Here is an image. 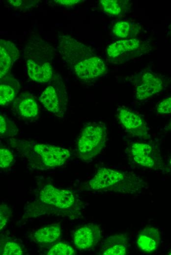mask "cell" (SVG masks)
<instances>
[{
  "mask_svg": "<svg viewBox=\"0 0 171 255\" xmlns=\"http://www.w3.org/2000/svg\"><path fill=\"white\" fill-rule=\"evenodd\" d=\"M88 186L92 190L107 189L133 194L142 191L146 187V183L133 173L103 167L89 181Z\"/></svg>",
  "mask_w": 171,
  "mask_h": 255,
  "instance_id": "cell-1",
  "label": "cell"
},
{
  "mask_svg": "<svg viewBox=\"0 0 171 255\" xmlns=\"http://www.w3.org/2000/svg\"><path fill=\"white\" fill-rule=\"evenodd\" d=\"M24 53L28 76L32 80L46 83L52 79L53 54L48 44L35 38L28 43Z\"/></svg>",
  "mask_w": 171,
  "mask_h": 255,
  "instance_id": "cell-2",
  "label": "cell"
},
{
  "mask_svg": "<svg viewBox=\"0 0 171 255\" xmlns=\"http://www.w3.org/2000/svg\"><path fill=\"white\" fill-rule=\"evenodd\" d=\"M107 135V129L104 124L92 122L86 125L77 142V151L81 159L89 162L96 156L105 147Z\"/></svg>",
  "mask_w": 171,
  "mask_h": 255,
  "instance_id": "cell-3",
  "label": "cell"
},
{
  "mask_svg": "<svg viewBox=\"0 0 171 255\" xmlns=\"http://www.w3.org/2000/svg\"><path fill=\"white\" fill-rule=\"evenodd\" d=\"M39 101L49 111L59 117H63L66 110L67 95L62 81L53 80L42 92Z\"/></svg>",
  "mask_w": 171,
  "mask_h": 255,
  "instance_id": "cell-4",
  "label": "cell"
},
{
  "mask_svg": "<svg viewBox=\"0 0 171 255\" xmlns=\"http://www.w3.org/2000/svg\"><path fill=\"white\" fill-rule=\"evenodd\" d=\"M129 155L138 165L154 170L164 167L160 152L154 144L144 142H135L130 147Z\"/></svg>",
  "mask_w": 171,
  "mask_h": 255,
  "instance_id": "cell-5",
  "label": "cell"
},
{
  "mask_svg": "<svg viewBox=\"0 0 171 255\" xmlns=\"http://www.w3.org/2000/svg\"><path fill=\"white\" fill-rule=\"evenodd\" d=\"M145 48L144 42L134 38L111 43L108 47L106 52L111 62L121 63L143 53Z\"/></svg>",
  "mask_w": 171,
  "mask_h": 255,
  "instance_id": "cell-6",
  "label": "cell"
},
{
  "mask_svg": "<svg viewBox=\"0 0 171 255\" xmlns=\"http://www.w3.org/2000/svg\"><path fill=\"white\" fill-rule=\"evenodd\" d=\"M117 117L123 128L134 136L143 139L150 138L146 123L137 113L121 107L117 109Z\"/></svg>",
  "mask_w": 171,
  "mask_h": 255,
  "instance_id": "cell-7",
  "label": "cell"
},
{
  "mask_svg": "<svg viewBox=\"0 0 171 255\" xmlns=\"http://www.w3.org/2000/svg\"><path fill=\"white\" fill-rule=\"evenodd\" d=\"M33 150L41 163L48 168L62 165L70 156L68 150L49 144H36Z\"/></svg>",
  "mask_w": 171,
  "mask_h": 255,
  "instance_id": "cell-8",
  "label": "cell"
},
{
  "mask_svg": "<svg viewBox=\"0 0 171 255\" xmlns=\"http://www.w3.org/2000/svg\"><path fill=\"white\" fill-rule=\"evenodd\" d=\"M164 85L160 76L154 73L146 72L141 75L135 83V95L139 100L149 98L160 93Z\"/></svg>",
  "mask_w": 171,
  "mask_h": 255,
  "instance_id": "cell-9",
  "label": "cell"
},
{
  "mask_svg": "<svg viewBox=\"0 0 171 255\" xmlns=\"http://www.w3.org/2000/svg\"><path fill=\"white\" fill-rule=\"evenodd\" d=\"M100 238V228L95 224H88L80 227L73 235L75 245L82 251L93 248L99 242Z\"/></svg>",
  "mask_w": 171,
  "mask_h": 255,
  "instance_id": "cell-10",
  "label": "cell"
},
{
  "mask_svg": "<svg viewBox=\"0 0 171 255\" xmlns=\"http://www.w3.org/2000/svg\"><path fill=\"white\" fill-rule=\"evenodd\" d=\"M40 199L44 203L61 208L70 207L75 201L72 192L58 189L51 185L43 188L40 193Z\"/></svg>",
  "mask_w": 171,
  "mask_h": 255,
  "instance_id": "cell-11",
  "label": "cell"
},
{
  "mask_svg": "<svg viewBox=\"0 0 171 255\" xmlns=\"http://www.w3.org/2000/svg\"><path fill=\"white\" fill-rule=\"evenodd\" d=\"M19 57L16 45L9 41L0 39V76L7 75L14 63Z\"/></svg>",
  "mask_w": 171,
  "mask_h": 255,
  "instance_id": "cell-12",
  "label": "cell"
},
{
  "mask_svg": "<svg viewBox=\"0 0 171 255\" xmlns=\"http://www.w3.org/2000/svg\"><path fill=\"white\" fill-rule=\"evenodd\" d=\"M160 240L158 229L153 226H146L139 233L137 244L142 252L152 253L158 249Z\"/></svg>",
  "mask_w": 171,
  "mask_h": 255,
  "instance_id": "cell-13",
  "label": "cell"
},
{
  "mask_svg": "<svg viewBox=\"0 0 171 255\" xmlns=\"http://www.w3.org/2000/svg\"><path fill=\"white\" fill-rule=\"evenodd\" d=\"M128 241L127 236L124 234H115L108 237L102 244L103 255H126Z\"/></svg>",
  "mask_w": 171,
  "mask_h": 255,
  "instance_id": "cell-14",
  "label": "cell"
},
{
  "mask_svg": "<svg viewBox=\"0 0 171 255\" xmlns=\"http://www.w3.org/2000/svg\"><path fill=\"white\" fill-rule=\"evenodd\" d=\"M16 108L22 116L26 118H33L39 113L38 105L35 99L28 96H23L16 103Z\"/></svg>",
  "mask_w": 171,
  "mask_h": 255,
  "instance_id": "cell-15",
  "label": "cell"
},
{
  "mask_svg": "<svg viewBox=\"0 0 171 255\" xmlns=\"http://www.w3.org/2000/svg\"><path fill=\"white\" fill-rule=\"evenodd\" d=\"M60 234V228L57 224L43 227L34 233L35 241L41 243H50L57 240Z\"/></svg>",
  "mask_w": 171,
  "mask_h": 255,
  "instance_id": "cell-16",
  "label": "cell"
},
{
  "mask_svg": "<svg viewBox=\"0 0 171 255\" xmlns=\"http://www.w3.org/2000/svg\"><path fill=\"white\" fill-rule=\"evenodd\" d=\"M2 78L5 81L0 82V104L1 106L6 105L14 99L16 95L15 88H17L15 85H14L15 84L14 81L12 82L11 80H9V82H6L4 78Z\"/></svg>",
  "mask_w": 171,
  "mask_h": 255,
  "instance_id": "cell-17",
  "label": "cell"
},
{
  "mask_svg": "<svg viewBox=\"0 0 171 255\" xmlns=\"http://www.w3.org/2000/svg\"><path fill=\"white\" fill-rule=\"evenodd\" d=\"M100 4L103 10L108 14L113 16H119L124 10V2L116 0H101Z\"/></svg>",
  "mask_w": 171,
  "mask_h": 255,
  "instance_id": "cell-18",
  "label": "cell"
},
{
  "mask_svg": "<svg viewBox=\"0 0 171 255\" xmlns=\"http://www.w3.org/2000/svg\"><path fill=\"white\" fill-rule=\"evenodd\" d=\"M131 26L130 24L125 21L116 22L113 26V32L117 37L126 38L130 34Z\"/></svg>",
  "mask_w": 171,
  "mask_h": 255,
  "instance_id": "cell-19",
  "label": "cell"
},
{
  "mask_svg": "<svg viewBox=\"0 0 171 255\" xmlns=\"http://www.w3.org/2000/svg\"><path fill=\"white\" fill-rule=\"evenodd\" d=\"M75 252L68 244L58 243L54 245L47 253L48 255H74Z\"/></svg>",
  "mask_w": 171,
  "mask_h": 255,
  "instance_id": "cell-20",
  "label": "cell"
},
{
  "mask_svg": "<svg viewBox=\"0 0 171 255\" xmlns=\"http://www.w3.org/2000/svg\"><path fill=\"white\" fill-rule=\"evenodd\" d=\"M16 127L13 123H11L8 119L3 116H0V135L9 136L15 134Z\"/></svg>",
  "mask_w": 171,
  "mask_h": 255,
  "instance_id": "cell-21",
  "label": "cell"
},
{
  "mask_svg": "<svg viewBox=\"0 0 171 255\" xmlns=\"http://www.w3.org/2000/svg\"><path fill=\"white\" fill-rule=\"evenodd\" d=\"M13 159V155L9 150L6 148L0 150V167L5 168L8 167Z\"/></svg>",
  "mask_w": 171,
  "mask_h": 255,
  "instance_id": "cell-22",
  "label": "cell"
},
{
  "mask_svg": "<svg viewBox=\"0 0 171 255\" xmlns=\"http://www.w3.org/2000/svg\"><path fill=\"white\" fill-rule=\"evenodd\" d=\"M3 255H21L23 252L20 246L16 243L8 242L4 247L2 253Z\"/></svg>",
  "mask_w": 171,
  "mask_h": 255,
  "instance_id": "cell-23",
  "label": "cell"
},
{
  "mask_svg": "<svg viewBox=\"0 0 171 255\" xmlns=\"http://www.w3.org/2000/svg\"><path fill=\"white\" fill-rule=\"evenodd\" d=\"M157 112L160 115L171 114V96L160 102L157 106Z\"/></svg>",
  "mask_w": 171,
  "mask_h": 255,
  "instance_id": "cell-24",
  "label": "cell"
},
{
  "mask_svg": "<svg viewBox=\"0 0 171 255\" xmlns=\"http://www.w3.org/2000/svg\"><path fill=\"white\" fill-rule=\"evenodd\" d=\"M0 228L1 230L6 224L10 216V210L5 205L0 206Z\"/></svg>",
  "mask_w": 171,
  "mask_h": 255,
  "instance_id": "cell-25",
  "label": "cell"
},
{
  "mask_svg": "<svg viewBox=\"0 0 171 255\" xmlns=\"http://www.w3.org/2000/svg\"><path fill=\"white\" fill-rule=\"evenodd\" d=\"M55 2L57 4L65 6L74 5L81 1L80 0H54Z\"/></svg>",
  "mask_w": 171,
  "mask_h": 255,
  "instance_id": "cell-26",
  "label": "cell"
},
{
  "mask_svg": "<svg viewBox=\"0 0 171 255\" xmlns=\"http://www.w3.org/2000/svg\"><path fill=\"white\" fill-rule=\"evenodd\" d=\"M8 1H9V3H10L11 4H12V5L15 6H19L21 5V4L22 3V1L20 0H8Z\"/></svg>",
  "mask_w": 171,
  "mask_h": 255,
  "instance_id": "cell-27",
  "label": "cell"
},
{
  "mask_svg": "<svg viewBox=\"0 0 171 255\" xmlns=\"http://www.w3.org/2000/svg\"><path fill=\"white\" fill-rule=\"evenodd\" d=\"M169 164H170V167L171 168V157L169 159Z\"/></svg>",
  "mask_w": 171,
  "mask_h": 255,
  "instance_id": "cell-28",
  "label": "cell"
},
{
  "mask_svg": "<svg viewBox=\"0 0 171 255\" xmlns=\"http://www.w3.org/2000/svg\"><path fill=\"white\" fill-rule=\"evenodd\" d=\"M169 128L171 130V122L170 123V124L169 125Z\"/></svg>",
  "mask_w": 171,
  "mask_h": 255,
  "instance_id": "cell-29",
  "label": "cell"
},
{
  "mask_svg": "<svg viewBox=\"0 0 171 255\" xmlns=\"http://www.w3.org/2000/svg\"><path fill=\"white\" fill-rule=\"evenodd\" d=\"M170 34H171V25L170 26Z\"/></svg>",
  "mask_w": 171,
  "mask_h": 255,
  "instance_id": "cell-30",
  "label": "cell"
},
{
  "mask_svg": "<svg viewBox=\"0 0 171 255\" xmlns=\"http://www.w3.org/2000/svg\"><path fill=\"white\" fill-rule=\"evenodd\" d=\"M168 254L171 255V250L168 252Z\"/></svg>",
  "mask_w": 171,
  "mask_h": 255,
  "instance_id": "cell-31",
  "label": "cell"
}]
</instances>
